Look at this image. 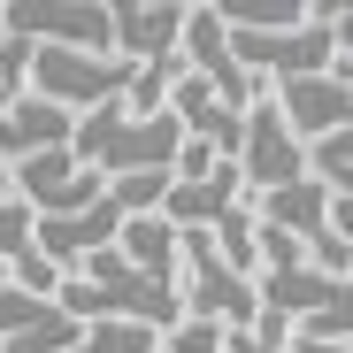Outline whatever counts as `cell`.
Returning a JSON list of instances; mask_svg holds the SVG:
<instances>
[{
  "mask_svg": "<svg viewBox=\"0 0 353 353\" xmlns=\"http://www.w3.org/2000/svg\"><path fill=\"white\" fill-rule=\"evenodd\" d=\"M8 284H16V292H31V300H54V292H62V269H54L39 246H23V254L8 261Z\"/></svg>",
  "mask_w": 353,
  "mask_h": 353,
  "instance_id": "4fadbf2b",
  "label": "cell"
},
{
  "mask_svg": "<svg viewBox=\"0 0 353 353\" xmlns=\"http://www.w3.org/2000/svg\"><path fill=\"white\" fill-rule=\"evenodd\" d=\"M115 230H123V215L108 208V192H100V208H85V215H62V223H31V246L54 261V269H77V261H92L100 246H115Z\"/></svg>",
  "mask_w": 353,
  "mask_h": 353,
  "instance_id": "52a82bcc",
  "label": "cell"
},
{
  "mask_svg": "<svg viewBox=\"0 0 353 353\" xmlns=\"http://www.w3.org/2000/svg\"><path fill=\"white\" fill-rule=\"evenodd\" d=\"M261 100L284 115V131L300 139V146H315V139H330V131H353V85H338L330 70L284 77V85H269Z\"/></svg>",
  "mask_w": 353,
  "mask_h": 353,
  "instance_id": "277c9868",
  "label": "cell"
},
{
  "mask_svg": "<svg viewBox=\"0 0 353 353\" xmlns=\"http://www.w3.org/2000/svg\"><path fill=\"white\" fill-rule=\"evenodd\" d=\"M70 123H77V115H62V108L39 100V92L8 100V108H0V161H23V154H46V146H70Z\"/></svg>",
  "mask_w": 353,
  "mask_h": 353,
  "instance_id": "9c48e42d",
  "label": "cell"
},
{
  "mask_svg": "<svg viewBox=\"0 0 353 353\" xmlns=\"http://www.w3.org/2000/svg\"><path fill=\"white\" fill-rule=\"evenodd\" d=\"M70 353H161V330H146V323H85Z\"/></svg>",
  "mask_w": 353,
  "mask_h": 353,
  "instance_id": "8fae6325",
  "label": "cell"
},
{
  "mask_svg": "<svg viewBox=\"0 0 353 353\" xmlns=\"http://www.w3.org/2000/svg\"><path fill=\"white\" fill-rule=\"evenodd\" d=\"M254 223L307 254V246L330 239V192L315 185V176H300V185H284V192H261V200H254Z\"/></svg>",
  "mask_w": 353,
  "mask_h": 353,
  "instance_id": "8992f818",
  "label": "cell"
},
{
  "mask_svg": "<svg viewBox=\"0 0 353 353\" xmlns=\"http://www.w3.org/2000/svg\"><path fill=\"white\" fill-rule=\"evenodd\" d=\"M284 353H353V345H323V338H284Z\"/></svg>",
  "mask_w": 353,
  "mask_h": 353,
  "instance_id": "2e32d148",
  "label": "cell"
},
{
  "mask_svg": "<svg viewBox=\"0 0 353 353\" xmlns=\"http://www.w3.org/2000/svg\"><path fill=\"white\" fill-rule=\"evenodd\" d=\"M31 223H39V215H31L23 200H0V269H8V261L31 246Z\"/></svg>",
  "mask_w": 353,
  "mask_h": 353,
  "instance_id": "9a60e30c",
  "label": "cell"
},
{
  "mask_svg": "<svg viewBox=\"0 0 353 353\" xmlns=\"http://www.w3.org/2000/svg\"><path fill=\"white\" fill-rule=\"evenodd\" d=\"M0 200H16V192H8V161H0Z\"/></svg>",
  "mask_w": 353,
  "mask_h": 353,
  "instance_id": "e0dca14e",
  "label": "cell"
},
{
  "mask_svg": "<svg viewBox=\"0 0 353 353\" xmlns=\"http://www.w3.org/2000/svg\"><path fill=\"white\" fill-rule=\"evenodd\" d=\"M0 39L108 54V8L100 0H8V8H0Z\"/></svg>",
  "mask_w": 353,
  "mask_h": 353,
  "instance_id": "7a4b0ae2",
  "label": "cell"
},
{
  "mask_svg": "<svg viewBox=\"0 0 353 353\" xmlns=\"http://www.w3.org/2000/svg\"><path fill=\"white\" fill-rule=\"evenodd\" d=\"M115 254H123L139 276H154V284H176V230H169L161 215H123Z\"/></svg>",
  "mask_w": 353,
  "mask_h": 353,
  "instance_id": "30bf717a",
  "label": "cell"
},
{
  "mask_svg": "<svg viewBox=\"0 0 353 353\" xmlns=\"http://www.w3.org/2000/svg\"><path fill=\"white\" fill-rule=\"evenodd\" d=\"M176 146H185V131H176L169 115H123V100L70 123V154L100 176V185L108 176H139V169H169Z\"/></svg>",
  "mask_w": 353,
  "mask_h": 353,
  "instance_id": "6da1fadb",
  "label": "cell"
},
{
  "mask_svg": "<svg viewBox=\"0 0 353 353\" xmlns=\"http://www.w3.org/2000/svg\"><path fill=\"white\" fill-rule=\"evenodd\" d=\"M161 353H223V323H200V315L169 323L161 330Z\"/></svg>",
  "mask_w": 353,
  "mask_h": 353,
  "instance_id": "5bb4252c",
  "label": "cell"
},
{
  "mask_svg": "<svg viewBox=\"0 0 353 353\" xmlns=\"http://www.w3.org/2000/svg\"><path fill=\"white\" fill-rule=\"evenodd\" d=\"M246 208V185H239V169L230 161H215L200 185H169V200H161V223L169 230H215L223 215H239Z\"/></svg>",
  "mask_w": 353,
  "mask_h": 353,
  "instance_id": "ba28073f",
  "label": "cell"
},
{
  "mask_svg": "<svg viewBox=\"0 0 353 353\" xmlns=\"http://www.w3.org/2000/svg\"><path fill=\"white\" fill-rule=\"evenodd\" d=\"M176 31H185V0H115L108 8V54L131 70L176 54Z\"/></svg>",
  "mask_w": 353,
  "mask_h": 353,
  "instance_id": "5b68a950",
  "label": "cell"
},
{
  "mask_svg": "<svg viewBox=\"0 0 353 353\" xmlns=\"http://www.w3.org/2000/svg\"><path fill=\"white\" fill-rule=\"evenodd\" d=\"M77 345V323L62 315V307H46V323H31V330H16L0 353H70Z\"/></svg>",
  "mask_w": 353,
  "mask_h": 353,
  "instance_id": "7c38bea8",
  "label": "cell"
},
{
  "mask_svg": "<svg viewBox=\"0 0 353 353\" xmlns=\"http://www.w3.org/2000/svg\"><path fill=\"white\" fill-rule=\"evenodd\" d=\"M230 169H239V185L261 200V192H284V185L307 176V146L284 131V115H276L269 100H254L246 123H239V161H230Z\"/></svg>",
  "mask_w": 353,
  "mask_h": 353,
  "instance_id": "3957f363",
  "label": "cell"
}]
</instances>
